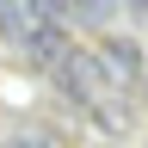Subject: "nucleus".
<instances>
[{"instance_id": "f257e3e1", "label": "nucleus", "mask_w": 148, "mask_h": 148, "mask_svg": "<svg viewBox=\"0 0 148 148\" xmlns=\"http://www.w3.org/2000/svg\"><path fill=\"white\" fill-rule=\"evenodd\" d=\"M56 80H62V92H68V99H80V105H86V111H92L105 130H117V105H111V80H105L99 56L68 49L62 62H56Z\"/></svg>"}, {"instance_id": "f03ea898", "label": "nucleus", "mask_w": 148, "mask_h": 148, "mask_svg": "<svg viewBox=\"0 0 148 148\" xmlns=\"http://www.w3.org/2000/svg\"><path fill=\"white\" fill-rule=\"evenodd\" d=\"M68 25V0H0V31L12 43H31L37 31Z\"/></svg>"}, {"instance_id": "7ed1b4c3", "label": "nucleus", "mask_w": 148, "mask_h": 148, "mask_svg": "<svg viewBox=\"0 0 148 148\" xmlns=\"http://www.w3.org/2000/svg\"><path fill=\"white\" fill-rule=\"evenodd\" d=\"M99 68H105L111 86H136L142 80V43L136 37H105L99 43Z\"/></svg>"}, {"instance_id": "20e7f679", "label": "nucleus", "mask_w": 148, "mask_h": 148, "mask_svg": "<svg viewBox=\"0 0 148 148\" xmlns=\"http://www.w3.org/2000/svg\"><path fill=\"white\" fill-rule=\"evenodd\" d=\"M18 49H25L31 68H56V62L68 56V37H62V25H56V31H37L31 43H18Z\"/></svg>"}, {"instance_id": "39448f33", "label": "nucleus", "mask_w": 148, "mask_h": 148, "mask_svg": "<svg viewBox=\"0 0 148 148\" xmlns=\"http://www.w3.org/2000/svg\"><path fill=\"white\" fill-rule=\"evenodd\" d=\"M12 148H62V142H56L49 130H18V136H12Z\"/></svg>"}, {"instance_id": "423d86ee", "label": "nucleus", "mask_w": 148, "mask_h": 148, "mask_svg": "<svg viewBox=\"0 0 148 148\" xmlns=\"http://www.w3.org/2000/svg\"><path fill=\"white\" fill-rule=\"evenodd\" d=\"M130 12H148V0H130Z\"/></svg>"}]
</instances>
